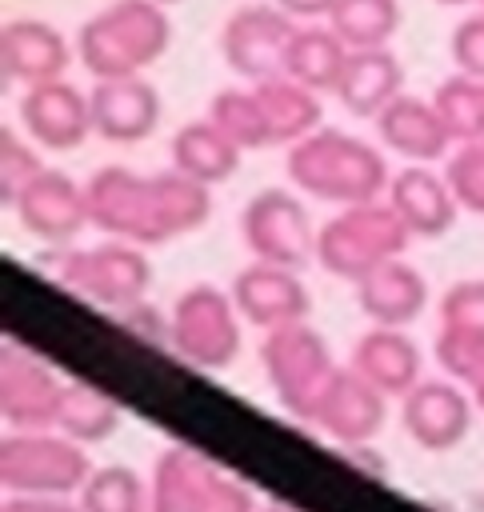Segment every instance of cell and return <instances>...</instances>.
I'll return each instance as SVG.
<instances>
[{
    "mask_svg": "<svg viewBox=\"0 0 484 512\" xmlns=\"http://www.w3.org/2000/svg\"><path fill=\"white\" fill-rule=\"evenodd\" d=\"M316 236L304 200L288 188H260L240 212V240L260 264L300 272L316 260Z\"/></svg>",
    "mask_w": 484,
    "mask_h": 512,
    "instance_id": "cell-10",
    "label": "cell"
},
{
    "mask_svg": "<svg viewBox=\"0 0 484 512\" xmlns=\"http://www.w3.org/2000/svg\"><path fill=\"white\" fill-rule=\"evenodd\" d=\"M356 304L372 328H408L428 308V280L400 256L356 284Z\"/></svg>",
    "mask_w": 484,
    "mask_h": 512,
    "instance_id": "cell-23",
    "label": "cell"
},
{
    "mask_svg": "<svg viewBox=\"0 0 484 512\" xmlns=\"http://www.w3.org/2000/svg\"><path fill=\"white\" fill-rule=\"evenodd\" d=\"M260 364H264L268 388L280 400V408L288 416H296V420H308V424H312L324 392L332 388V380L340 372V364L332 360L328 340L308 320L276 328V332H264Z\"/></svg>",
    "mask_w": 484,
    "mask_h": 512,
    "instance_id": "cell-6",
    "label": "cell"
},
{
    "mask_svg": "<svg viewBox=\"0 0 484 512\" xmlns=\"http://www.w3.org/2000/svg\"><path fill=\"white\" fill-rule=\"evenodd\" d=\"M88 224L108 240H124L136 248L168 244L184 232H196L212 212V188L168 172H132L120 164H104L88 176Z\"/></svg>",
    "mask_w": 484,
    "mask_h": 512,
    "instance_id": "cell-1",
    "label": "cell"
},
{
    "mask_svg": "<svg viewBox=\"0 0 484 512\" xmlns=\"http://www.w3.org/2000/svg\"><path fill=\"white\" fill-rule=\"evenodd\" d=\"M20 124L24 136L52 152H72L92 136V104L68 80H48L20 92Z\"/></svg>",
    "mask_w": 484,
    "mask_h": 512,
    "instance_id": "cell-15",
    "label": "cell"
},
{
    "mask_svg": "<svg viewBox=\"0 0 484 512\" xmlns=\"http://www.w3.org/2000/svg\"><path fill=\"white\" fill-rule=\"evenodd\" d=\"M92 104V132L108 144H140L144 136L156 132L164 100L148 76H116V80H96L88 88Z\"/></svg>",
    "mask_w": 484,
    "mask_h": 512,
    "instance_id": "cell-17",
    "label": "cell"
},
{
    "mask_svg": "<svg viewBox=\"0 0 484 512\" xmlns=\"http://www.w3.org/2000/svg\"><path fill=\"white\" fill-rule=\"evenodd\" d=\"M88 448L48 432H4L0 440V484L8 496H80L92 476Z\"/></svg>",
    "mask_w": 484,
    "mask_h": 512,
    "instance_id": "cell-7",
    "label": "cell"
},
{
    "mask_svg": "<svg viewBox=\"0 0 484 512\" xmlns=\"http://www.w3.org/2000/svg\"><path fill=\"white\" fill-rule=\"evenodd\" d=\"M284 168L296 192L336 208L372 204L388 196V184H392L384 152L340 128H316L312 136L292 144L284 156Z\"/></svg>",
    "mask_w": 484,
    "mask_h": 512,
    "instance_id": "cell-2",
    "label": "cell"
},
{
    "mask_svg": "<svg viewBox=\"0 0 484 512\" xmlns=\"http://www.w3.org/2000/svg\"><path fill=\"white\" fill-rule=\"evenodd\" d=\"M440 328L456 332H476L484 336V276L476 280H456L440 296Z\"/></svg>",
    "mask_w": 484,
    "mask_h": 512,
    "instance_id": "cell-36",
    "label": "cell"
},
{
    "mask_svg": "<svg viewBox=\"0 0 484 512\" xmlns=\"http://www.w3.org/2000/svg\"><path fill=\"white\" fill-rule=\"evenodd\" d=\"M116 320H120L136 340H144V344H168V312H156L148 300H140V304L116 312Z\"/></svg>",
    "mask_w": 484,
    "mask_h": 512,
    "instance_id": "cell-38",
    "label": "cell"
},
{
    "mask_svg": "<svg viewBox=\"0 0 484 512\" xmlns=\"http://www.w3.org/2000/svg\"><path fill=\"white\" fill-rule=\"evenodd\" d=\"M56 280L92 300L96 308L124 312L140 304L152 288V260L144 248L124 244V240H100L88 248H68L56 264Z\"/></svg>",
    "mask_w": 484,
    "mask_h": 512,
    "instance_id": "cell-9",
    "label": "cell"
},
{
    "mask_svg": "<svg viewBox=\"0 0 484 512\" xmlns=\"http://www.w3.org/2000/svg\"><path fill=\"white\" fill-rule=\"evenodd\" d=\"M472 408H476V400L464 392V384H456L448 376L420 380L400 400V428L424 452H448L468 436Z\"/></svg>",
    "mask_w": 484,
    "mask_h": 512,
    "instance_id": "cell-13",
    "label": "cell"
},
{
    "mask_svg": "<svg viewBox=\"0 0 484 512\" xmlns=\"http://www.w3.org/2000/svg\"><path fill=\"white\" fill-rule=\"evenodd\" d=\"M344 64H348V44L328 24H300L284 60V76L320 96V92H336Z\"/></svg>",
    "mask_w": 484,
    "mask_h": 512,
    "instance_id": "cell-27",
    "label": "cell"
},
{
    "mask_svg": "<svg viewBox=\"0 0 484 512\" xmlns=\"http://www.w3.org/2000/svg\"><path fill=\"white\" fill-rule=\"evenodd\" d=\"M440 124L448 128L452 144H472V140H484V80H472V76H448L436 84V92L428 96Z\"/></svg>",
    "mask_w": 484,
    "mask_h": 512,
    "instance_id": "cell-30",
    "label": "cell"
},
{
    "mask_svg": "<svg viewBox=\"0 0 484 512\" xmlns=\"http://www.w3.org/2000/svg\"><path fill=\"white\" fill-rule=\"evenodd\" d=\"M436 4H444V8H460V4H468V0H436Z\"/></svg>",
    "mask_w": 484,
    "mask_h": 512,
    "instance_id": "cell-42",
    "label": "cell"
},
{
    "mask_svg": "<svg viewBox=\"0 0 484 512\" xmlns=\"http://www.w3.org/2000/svg\"><path fill=\"white\" fill-rule=\"evenodd\" d=\"M156 4H164V8H172V4H180V0H156Z\"/></svg>",
    "mask_w": 484,
    "mask_h": 512,
    "instance_id": "cell-44",
    "label": "cell"
},
{
    "mask_svg": "<svg viewBox=\"0 0 484 512\" xmlns=\"http://www.w3.org/2000/svg\"><path fill=\"white\" fill-rule=\"evenodd\" d=\"M408 240H412V232L400 224V216L392 212L388 200L352 204V208H340L336 216H328L320 224L316 264L336 280L360 284L380 264L400 260Z\"/></svg>",
    "mask_w": 484,
    "mask_h": 512,
    "instance_id": "cell-4",
    "label": "cell"
},
{
    "mask_svg": "<svg viewBox=\"0 0 484 512\" xmlns=\"http://www.w3.org/2000/svg\"><path fill=\"white\" fill-rule=\"evenodd\" d=\"M396 96H404V64L392 48H360L348 52V64L336 84V100L348 116L376 120Z\"/></svg>",
    "mask_w": 484,
    "mask_h": 512,
    "instance_id": "cell-24",
    "label": "cell"
},
{
    "mask_svg": "<svg viewBox=\"0 0 484 512\" xmlns=\"http://www.w3.org/2000/svg\"><path fill=\"white\" fill-rule=\"evenodd\" d=\"M72 48L60 28H52L40 16H16L0 32V68L4 80L36 88L48 80H64V68L72 64Z\"/></svg>",
    "mask_w": 484,
    "mask_h": 512,
    "instance_id": "cell-18",
    "label": "cell"
},
{
    "mask_svg": "<svg viewBox=\"0 0 484 512\" xmlns=\"http://www.w3.org/2000/svg\"><path fill=\"white\" fill-rule=\"evenodd\" d=\"M64 396V380L36 356L20 348H4L0 360V416L8 432H48L56 428V408Z\"/></svg>",
    "mask_w": 484,
    "mask_h": 512,
    "instance_id": "cell-12",
    "label": "cell"
},
{
    "mask_svg": "<svg viewBox=\"0 0 484 512\" xmlns=\"http://www.w3.org/2000/svg\"><path fill=\"white\" fill-rule=\"evenodd\" d=\"M384 420H388V396L380 388H372L364 376H356L352 368L336 372L332 388L324 392V400L312 416V424L344 448H364L368 440H376Z\"/></svg>",
    "mask_w": 484,
    "mask_h": 512,
    "instance_id": "cell-20",
    "label": "cell"
},
{
    "mask_svg": "<svg viewBox=\"0 0 484 512\" xmlns=\"http://www.w3.org/2000/svg\"><path fill=\"white\" fill-rule=\"evenodd\" d=\"M148 488L152 512H260L248 484L188 444H172L156 456Z\"/></svg>",
    "mask_w": 484,
    "mask_h": 512,
    "instance_id": "cell-8",
    "label": "cell"
},
{
    "mask_svg": "<svg viewBox=\"0 0 484 512\" xmlns=\"http://www.w3.org/2000/svg\"><path fill=\"white\" fill-rule=\"evenodd\" d=\"M40 172H44V160L36 156L32 140L20 136L16 128H4V132H0V196H4V204L12 208L16 196H20Z\"/></svg>",
    "mask_w": 484,
    "mask_h": 512,
    "instance_id": "cell-33",
    "label": "cell"
},
{
    "mask_svg": "<svg viewBox=\"0 0 484 512\" xmlns=\"http://www.w3.org/2000/svg\"><path fill=\"white\" fill-rule=\"evenodd\" d=\"M476 4H480V12H484V0H476Z\"/></svg>",
    "mask_w": 484,
    "mask_h": 512,
    "instance_id": "cell-45",
    "label": "cell"
},
{
    "mask_svg": "<svg viewBox=\"0 0 484 512\" xmlns=\"http://www.w3.org/2000/svg\"><path fill=\"white\" fill-rule=\"evenodd\" d=\"M348 368L380 388L388 400H404L424 380V356L404 328H368L352 344Z\"/></svg>",
    "mask_w": 484,
    "mask_h": 512,
    "instance_id": "cell-21",
    "label": "cell"
},
{
    "mask_svg": "<svg viewBox=\"0 0 484 512\" xmlns=\"http://www.w3.org/2000/svg\"><path fill=\"white\" fill-rule=\"evenodd\" d=\"M296 28L300 24L292 16H284L272 0L240 4V8H232V16L220 28V56L248 84L276 80V76H284V60H288Z\"/></svg>",
    "mask_w": 484,
    "mask_h": 512,
    "instance_id": "cell-11",
    "label": "cell"
},
{
    "mask_svg": "<svg viewBox=\"0 0 484 512\" xmlns=\"http://www.w3.org/2000/svg\"><path fill=\"white\" fill-rule=\"evenodd\" d=\"M436 364L444 368L448 380L472 388L476 376L484 372V336H476V332H456V328H440V332H436Z\"/></svg>",
    "mask_w": 484,
    "mask_h": 512,
    "instance_id": "cell-35",
    "label": "cell"
},
{
    "mask_svg": "<svg viewBox=\"0 0 484 512\" xmlns=\"http://www.w3.org/2000/svg\"><path fill=\"white\" fill-rule=\"evenodd\" d=\"M208 120L228 132L244 152H256V148H272L268 140V120H264V108H260V96L252 84L244 88H220L212 100H208Z\"/></svg>",
    "mask_w": 484,
    "mask_h": 512,
    "instance_id": "cell-32",
    "label": "cell"
},
{
    "mask_svg": "<svg viewBox=\"0 0 484 512\" xmlns=\"http://www.w3.org/2000/svg\"><path fill=\"white\" fill-rule=\"evenodd\" d=\"M468 392H472V400H476V408H480V412H484V372H480V376H476V384H472V388H468Z\"/></svg>",
    "mask_w": 484,
    "mask_h": 512,
    "instance_id": "cell-41",
    "label": "cell"
},
{
    "mask_svg": "<svg viewBox=\"0 0 484 512\" xmlns=\"http://www.w3.org/2000/svg\"><path fill=\"white\" fill-rule=\"evenodd\" d=\"M76 500L84 512H152V488L128 464H100Z\"/></svg>",
    "mask_w": 484,
    "mask_h": 512,
    "instance_id": "cell-31",
    "label": "cell"
},
{
    "mask_svg": "<svg viewBox=\"0 0 484 512\" xmlns=\"http://www.w3.org/2000/svg\"><path fill=\"white\" fill-rule=\"evenodd\" d=\"M376 136L388 152L404 156L408 164H436L444 156H452V136L440 124L436 108L428 96H396L380 116H376Z\"/></svg>",
    "mask_w": 484,
    "mask_h": 512,
    "instance_id": "cell-22",
    "label": "cell"
},
{
    "mask_svg": "<svg viewBox=\"0 0 484 512\" xmlns=\"http://www.w3.org/2000/svg\"><path fill=\"white\" fill-rule=\"evenodd\" d=\"M120 428V404L84 384V380H64V396H60V408H56V432L92 448V444H104L112 432Z\"/></svg>",
    "mask_w": 484,
    "mask_h": 512,
    "instance_id": "cell-28",
    "label": "cell"
},
{
    "mask_svg": "<svg viewBox=\"0 0 484 512\" xmlns=\"http://www.w3.org/2000/svg\"><path fill=\"white\" fill-rule=\"evenodd\" d=\"M228 292H232L244 324L260 328V332L304 324L308 312H312V296H308L300 272L276 268V264H260V260H252L248 268H240Z\"/></svg>",
    "mask_w": 484,
    "mask_h": 512,
    "instance_id": "cell-14",
    "label": "cell"
},
{
    "mask_svg": "<svg viewBox=\"0 0 484 512\" xmlns=\"http://www.w3.org/2000/svg\"><path fill=\"white\" fill-rule=\"evenodd\" d=\"M244 344V316L232 300V292L216 284H192L184 288L168 308V348L200 368V372H224L236 364Z\"/></svg>",
    "mask_w": 484,
    "mask_h": 512,
    "instance_id": "cell-5",
    "label": "cell"
},
{
    "mask_svg": "<svg viewBox=\"0 0 484 512\" xmlns=\"http://www.w3.org/2000/svg\"><path fill=\"white\" fill-rule=\"evenodd\" d=\"M168 156H172V168L180 176H188L204 188H216V184L236 176L244 148L204 116V120H192V124L176 128V136L168 144Z\"/></svg>",
    "mask_w": 484,
    "mask_h": 512,
    "instance_id": "cell-25",
    "label": "cell"
},
{
    "mask_svg": "<svg viewBox=\"0 0 484 512\" xmlns=\"http://www.w3.org/2000/svg\"><path fill=\"white\" fill-rule=\"evenodd\" d=\"M260 512H288V508H280V504H268V508H260Z\"/></svg>",
    "mask_w": 484,
    "mask_h": 512,
    "instance_id": "cell-43",
    "label": "cell"
},
{
    "mask_svg": "<svg viewBox=\"0 0 484 512\" xmlns=\"http://www.w3.org/2000/svg\"><path fill=\"white\" fill-rule=\"evenodd\" d=\"M256 96H260V108H264V120H268V140L272 148H292L300 144L304 136H312L320 124V96L308 92L304 84L288 80V76H276V80H260L252 84Z\"/></svg>",
    "mask_w": 484,
    "mask_h": 512,
    "instance_id": "cell-26",
    "label": "cell"
},
{
    "mask_svg": "<svg viewBox=\"0 0 484 512\" xmlns=\"http://www.w3.org/2000/svg\"><path fill=\"white\" fill-rule=\"evenodd\" d=\"M384 200L392 204L400 224L412 232V240L444 236L460 216V200H456L448 176L436 172L432 164H404L400 172H392Z\"/></svg>",
    "mask_w": 484,
    "mask_h": 512,
    "instance_id": "cell-19",
    "label": "cell"
},
{
    "mask_svg": "<svg viewBox=\"0 0 484 512\" xmlns=\"http://www.w3.org/2000/svg\"><path fill=\"white\" fill-rule=\"evenodd\" d=\"M172 44L168 8L156 0H112L76 32V60L92 80L144 76Z\"/></svg>",
    "mask_w": 484,
    "mask_h": 512,
    "instance_id": "cell-3",
    "label": "cell"
},
{
    "mask_svg": "<svg viewBox=\"0 0 484 512\" xmlns=\"http://www.w3.org/2000/svg\"><path fill=\"white\" fill-rule=\"evenodd\" d=\"M16 220L44 244H72L88 228V192L60 168H44L12 204Z\"/></svg>",
    "mask_w": 484,
    "mask_h": 512,
    "instance_id": "cell-16",
    "label": "cell"
},
{
    "mask_svg": "<svg viewBox=\"0 0 484 512\" xmlns=\"http://www.w3.org/2000/svg\"><path fill=\"white\" fill-rule=\"evenodd\" d=\"M452 64L460 76H472V80H484V12L476 16H464L456 28H452Z\"/></svg>",
    "mask_w": 484,
    "mask_h": 512,
    "instance_id": "cell-37",
    "label": "cell"
},
{
    "mask_svg": "<svg viewBox=\"0 0 484 512\" xmlns=\"http://www.w3.org/2000/svg\"><path fill=\"white\" fill-rule=\"evenodd\" d=\"M284 16H292L296 24H316V20H328V12L336 8V0H272Z\"/></svg>",
    "mask_w": 484,
    "mask_h": 512,
    "instance_id": "cell-40",
    "label": "cell"
},
{
    "mask_svg": "<svg viewBox=\"0 0 484 512\" xmlns=\"http://www.w3.org/2000/svg\"><path fill=\"white\" fill-rule=\"evenodd\" d=\"M444 176L460 200V212L484 216V140L452 148V156L444 160Z\"/></svg>",
    "mask_w": 484,
    "mask_h": 512,
    "instance_id": "cell-34",
    "label": "cell"
},
{
    "mask_svg": "<svg viewBox=\"0 0 484 512\" xmlns=\"http://www.w3.org/2000/svg\"><path fill=\"white\" fill-rule=\"evenodd\" d=\"M324 24L348 44V52L388 48L400 32V0H336Z\"/></svg>",
    "mask_w": 484,
    "mask_h": 512,
    "instance_id": "cell-29",
    "label": "cell"
},
{
    "mask_svg": "<svg viewBox=\"0 0 484 512\" xmlns=\"http://www.w3.org/2000/svg\"><path fill=\"white\" fill-rule=\"evenodd\" d=\"M0 512H84L76 496H4Z\"/></svg>",
    "mask_w": 484,
    "mask_h": 512,
    "instance_id": "cell-39",
    "label": "cell"
}]
</instances>
